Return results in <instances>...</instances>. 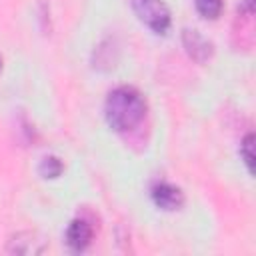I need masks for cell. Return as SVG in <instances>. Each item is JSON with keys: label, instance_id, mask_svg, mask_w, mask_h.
I'll return each mask as SVG.
<instances>
[{"label": "cell", "instance_id": "cell-1", "mask_svg": "<svg viewBox=\"0 0 256 256\" xmlns=\"http://www.w3.org/2000/svg\"><path fill=\"white\" fill-rule=\"evenodd\" d=\"M104 114L108 124L116 132H128L136 128L146 116V100L132 86L114 88L104 104Z\"/></svg>", "mask_w": 256, "mask_h": 256}, {"label": "cell", "instance_id": "cell-2", "mask_svg": "<svg viewBox=\"0 0 256 256\" xmlns=\"http://www.w3.org/2000/svg\"><path fill=\"white\" fill-rule=\"evenodd\" d=\"M134 14L156 34H164L170 28V10L162 0H130Z\"/></svg>", "mask_w": 256, "mask_h": 256}, {"label": "cell", "instance_id": "cell-3", "mask_svg": "<svg viewBox=\"0 0 256 256\" xmlns=\"http://www.w3.org/2000/svg\"><path fill=\"white\" fill-rule=\"evenodd\" d=\"M152 200L162 210H178L184 204V192L170 182H156L150 190Z\"/></svg>", "mask_w": 256, "mask_h": 256}, {"label": "cell", "instance_id": "cell-4", "mask_svg": "<svg viewBox=\"0 0 256 256\" xmlns=\"http://www.w3.org/2000/svg\"><path fill=\"white\" fill-rule=\"evenodd\" d=\"M92 234H94V230L84 218H74L66 228V244L72 250L82 252L92 242Z\"/></svg>", "mask_w": 256, "mask_h": 256}, {"label": "cell", "instance_id": "cell-5", "mask_svg": "<svg viewBox=\"0 0 256 256\" xmlns=\"http://www.w3.org/2000/svg\"><path fill=\"white\" fill-rule=\"evenodd\" d=\"M184 46L188 48L190 56H194L196 60H204L212 52V44L196 30H184Z\"/></svg>", "mask_w": 256, "mask_h": 256}, {"label": "cell", "instance_id": "cell-6", "mask_svg": "<svg viewBox=\"0 0 256 256\" xmlns=\"http://www.w3.org/2000/svg\"><path fill=\"white\" fill-rule=\"evenodd\" d=\"M194 4H196V10L200 12V16H204L208 20L218 18L222 12V0H194Z\"/></svg>", "mask_w": 256, "mask_h": 256}, {"label": "cell", "instance_id": "cell-7", "mask_svg": "<svg viewBox=\"0 0 256 256\" xmlns=\"http://www.w3.org/2000/svg\"><path fill=\"white\" fill-rule=\"evenodd\" d=\"M240 158L242 162L246 164L248 172H252V166H254V134H246L244 140L240 142Z\"/></svg>", "mask_w": 256, "mask_h": 256}, {"label": "cell", "instance_id": "cell-8", "mask_svg": "<svg viewBox=\"0 0 256 256\" xmlns=\"http://www.w3.org/2000/svg\"><path fill=\"white\" fill-rule=\"evenodd\" d=\"M38 170H40V174L44 178H56L62 172V162L56 156H46V158H42Z\"/></svg>", "mask_w": 256, "mask_h": 256}, {"label": "cell", "instance_id": "cell-9", "mask_svg": "<svg viewBox=\"0 0 256 256\" xmlns=\"http://www.w3.org/2000/svg\"><path fill=\"white\" fill-rule=\"evenodd\" d=\"M0 68H2V60H0Z\"/></svg>", "mask_w": 256, "mask_h": 256}]
</instances>
